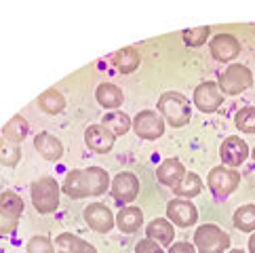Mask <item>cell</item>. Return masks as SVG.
I'll return each instance as SVG.
<instances>
[{"instance_id":"obj_14","label":"cell","mask_w":255,"mask_h":253,"mask_svg":"<svg viewBox=\"0 0 255 253\" xmlns=\"http://www.w3.org/2000/svg\"><path fill=\"white\" fill-rule=\"evenodd\" d=\"M209 51H211L213 59L217 61H232L239 57L241 53V42L232 34H217L209 42Z\"/></svg>"},{"instance_id":"obj_19","label":"cell","mask_w":255,"mask_h":253,"mask_svg":"<svg viewBox=\"0 0 255 253\" xmlns=\"http://www.w3.org/2000/svg\"><path fill=\"white\" fill-rule=\"evenodd\" d=\"M55 249L59 253H97V249L87 243L85 239L76 237L72 232H61L55 239Z\"/></svg>"},{"instance_id":"obj_2","label":"cell","mask_w":255,"mask_h":253,"mask_svg":"<svg viewBox=\"0 0 255 253\" xmlns=\"http://www.w3.org/2000/svg\"><path fill=\"white\" fill-rule=\"evenodd\" d=\"M158 110L160 116L165 119V123H169L171 126H186L192 119V106H190V99L184 93L177 91H167L162 93L158 99Z\"/></svg>"},{"instance_id":"obj_22","label":"cell","mask_w":255,"mask_h":253,"mask_svg":"<svg viewBox=\"0 0 255 253\" xmlns=\"http://www.w3.org/2000/svg\"><path fill=\"white\" fill-rule=\"evenodd\" d=\"M139 63H141V55L135 47H125L114 53V66L121 74H131V72L139 68Z\"/></svg>"},{"instance_id":"obj_36","label":"cell","mask_w":255,"mask_h":253,"mask_svg":"<svg viewBox=\"0 0 255 253\" xmlns=\"http://www.w3.org/2000/svg\"><path fill=\"white\" fill-rule=\"evenodd\" d=\"M251 156H253V160H255V148H253V152H251Z\"/></svg>"},{"instance_id":"obj_25","label":"cell","mask_w":255,"mask_h":253,"mask_svg":"<svg viewBox=\"0 0 255 253\" xmlns=\"http://www.w3.org/2000/svg\"><path fill=\"white\" fill-rule=\"evenodd\" d=\"M38 108L47 114H59L66 108V97H63L57 89H47L40 97H38Z\"/></svg>"},{"instance_id":"obj_9","label":"cell","mask_w":255,"mask_h":253,"mask_svg":"<svg viewBox=\"0 0 255 253\" xmlns=\"http://www.w3.org/2000/svg\"><path fill=\"white\" fill-rule=\"evenodd\" d=\"M110 192L112 198L121 205H129L133 203L139 194V179L131 171H121L110 184Z\"/></svg>"},{"instance_id":"obj_17","label":"cell","mask_w":255,"mask_h":253,"mask_svg":"<svg viewBox=\"0 0 255 253\" xmlns=\"http://www.w3.org/2000/svg\"><path fill=\"white\" fill-rule=\"evenodd\" d=\"M184 175H186V167L181 165L177 158L162 160L156 169V179L162 186H169V188H175L181 179H184Z\"/></svg>"},{"instance_id":"obj_8","label":"cell","mask_w":255,"mask_h":253,"mask_svg":"<svg viewBox=\"0 0 255 253\" xmlns=\"http://www.w3.org/2000/svg\"><path fill=\"white\" fill-rule=\"evenodd\" d=\"M131 129L141 139H158L165 133V119L154 110H141L133 119Z\"/></svg>"},{"instance_id":"obj_33","label":"cell","mask_w":255,"mask_h":253,"mask_svg":"<svg viewBox=\"0 0 255 253\" xmlns=\"http://www.w3.org/2000/svg\"><path fill=\"white\" fill-rule=\"evenodd\" d=\"M169 253H196V247L190 245L186 241H179V243H173L169 247Z\"/></svg>"},{"instance_id":"obj_31","label":"cell","mask_w":255,"mask_h":253,"mask_svg":"<svg viewBox=\"0 0 255 253\" xmlns=\"http://www.w3.org/2000/svg\"><path fill=\"white\" fill-rule=\"evenodd\" d=\"M28 253H55V245L47 237H32L28 243Z\"/></svg>"},{"instance_id":"obj_6","label":"cell","mask_w":255,"mask_h":253,"mask_svg":"<svg viewBox=\"0 0 255 253\" xmlns=\"http://www.w3.org/2000/svg\"><path fill=\"white\" fill-rule=\"evenodd\" d=\"M21 213H23V201L19 194L11 192V190L0 194V234H13Z\"/></svg>"},{"instance_id":"obj_18","label":"cell","mask_w":255,"mask_h":253,"mask_svg":"<svg viewBox=\"0 0 255 253\" xmlns=\"http://www.w3.org/2000/svg\"><path fill=\"white\" fill-rule=\"evenodd\" d=\"M173 237H175V228L165 218H156L145 226V239L154 241L156 245H173Z\"/></svg>"},{"instance_id":"obj_23","label":"cell","mask_w":255,"mask_h":253,"mask_svg":"<svg viewBox=\"0 0 255 253\" xmlns=\"http://www.w3.org/2000/svg\"><path fill=\"white\" fill-rule=\"evenodd\" d=\"M28 131H30L28 121H25L23 116L17 114V116H13V119L2 126V137L8 139V141H13V143H19V141L25 139Z\"/></svg>"},{"instance_id":"obj_7","label":"cell","mask_w":255,"mask_h":253,"mask_svg":"<svg viewBox=\"0 0 255 253\" xmlns=\"http://www.w3.org/2000/svg\"><path fill=\"white\" fill-rule=\"evenodd\" d=\"M241 184V175H239V171H234L230 167H213L211 171H209V175H207V186L209 190L215 194V196H220V198H226V196H230L236 188H239Z\"/></svg>"},{"instance_id":"obj_32","label":"cell","mask_w":255,"mask_h":253,"mask_svg":"<svg viewBox=\"0 0 255 253\" xmlns=\"http://www.w3.org/2000/svg\"><path fill=\"white\" fill-rule=\"evenodd\" d=\"M135 253H165V251H162V247L156 245L154 241L141 239V241H137V245H135Z\"/></svg>"},{"instance_id":"obj_15","label":"cell","mask_w":255,"mask_h":253,"mask_svg":"<svg viewBox=\"0 0 255 253\" xmlns=\"http://www.w3.org/2000/svg\"><path fill=\"white\" fill-rule=\"evenodd\" d=\"M114 141H116V135L110 129H106L104 125H91V126H87L85 143H87V148L97 152V154H106V152H110L114 148Z\"/></svg>"},{"instance_id":"obj_4","label":"cell","mask_w":255,"mask_h":253,"mask_svg":"<svg viewBox=\"0 0 255 253\" xmlns=\"http://www.w3.org/2000/svg\"><path fill=\"white\" fill-rule=\"evenodd\" d=\"M194 247L198 253H224L230 249V237L215 224H203L194 232Z\"/></svg>"},{"instance_id":"obj_34","label":"cell","mask_w":255,"mask_h":253,"mask_svg":"<svg viewBox=\"0 0 255 253\" xmlns=\"http://www.w3.org/2000/svg\"><path fill=\"white\" fill-rule=\"evenodd\" d=\"M249 253H255V232L251 234V239H249Z\"/></svg>"},{"instance_id":"obj_29","label":"cell","mask_w":255,"mask_h":253,"mask_svg":"<svg viewBox=\"0 0 255 253\" xmlns=\"http://www.w3.org/2000/svg\"><path fill=\"white\" fill-rule=\"evenodd\" d=\"M234 125L239 126V131H243V133H255V108L245 106L243 110L236 112Z\"/></svg>"},{"instance_id":"obj_35","label":"cell","mask_w":255,"mask_h":253,"mask_svg":"<svg viewBox=\"0 0 255 253\" xmlns=\"http://www.w3.org/2000/svg\"><path fill=\"white\" fill-rule=\"evenodd\" d=\"M228 253H245V251H243V249H230Z\"/></svg>"},{"instance_id":"obj_12","label":"cell","mask_w":255,"mask_h":253,"mask_svg":"<svg viewBox=\"0 0 255 253\" xmlns=\"http://www.w3.org/2000/svg\"><path fill=\"white\" fill-rule=\"evenodd\" d=\"M83 218H85V222H87L89 228L95 230V232H99V234L110 232V230L114 228V224H116L114 213L108 209L104 203H91V205H87Z\"/></svg>"},{"instance_id":"obj_16","label":"cell","mask_w":255,"mask_h":253,"mask_svg":"<svg viewBox=\"0 0 255 253\" xmlns=\"http://www.w3.org/2000/svg\"><path fill=\"white\" fill-rule=\"evenodd\" d=\"M34 148L42 158L53 160V162L63 156V143L55 137V135H51L47 131H42L34 137Z\"/></svg>"},{"instance_id":"obj_24","label":"cell","mask_w":255,"mask_h":253,"mask_svg":"<svg viewBox=\"0 0 255 253\" xmlns=\"http://www.w3.org/2000/svg\"><path fill=\"white\" fill-rule=\"evenodd\" d=\"M200 190H203V179L190 171V173H186L184 179L173 188V192L177 194V198H188L190 201V198H194V196L200 194Z\"/></svg>"},{"instance_id":"obj_26","label":"cell","mask_w":255,"mask_h":253,"mask_svg":"<svg viewBox=\"0 0 255 253\" xmlns=\"http://www.w3.org/2000/svg\"><path fill=\"white\" fill-rule=\"evenodd\" d=\"M102 125L106 126V129H110V131L116 135V137H121V135H125V133L133 126V121H131L125 112L114 110V112H110V114H106V116H104Z\"/></svg>"},{"instance_id":"obj_13","label":"cell","mask_w":255,"mask_h":253,"mask_svg":"<svg viewBox=\"0 0 255 253\" xmlns=\"http://www.w3.org/2000/svg\"><path fill=\"white\" fill-rule=\"evenodd\" d=\"M220 154H222V162L226 167H241L245 160L249 158L251 154V150L247 146V141L241 139L239 135H230V137H226L224 143H222V148H220Z\"/></svg>"},{"instance_id":"obj_3","label":"cell","mask_w":255,"mask_h":253,"mask_svg":"<svg viewBox=\"0 0 255 253\" xmlns=\"http://www.w3.org/2000/svg\"><path fill=\"white\" fill-rule=\"evenodd\" d=\"M30 194H32V205L34 209L40 215H49L59 207V194H61V186L57 184L55 177L51 175H42L30 186Z\"/></svg>"},{"instance_id":"obj_30","label":"cell","mask_w":255,"mask_h":253,"mask_svg":"<svg viewBox=\"0 0 255 253\" xmlns=\"http://www.w3.org/2000/svg\"><path fill=\"white\" fill-rule=\"evenodd\" d=\"M209 34H211V28L209 25H200V28H190L184 32V42L186 47H200V44H205Z\"/></svg>"},{"instance_id":"obj_27","label":"cell","mask_w":255,"mask_h":253,"mask_svg":"<svg viewBox=\"0 0 255 253\" xmlns=\"http://www.w3.org/2000/svg\"><path fill=\"white\" fill-rule=\"evenodd\" d=\"M234 226L243 232H255V205H243L234 211Z\"/></svg>"},{"instance_id":"obj_5","label":"cell","mask_w":255,"mask_h":253,"mask_svg":"<svg viewBox=\"0 0 255 253\" xmlns=\"http://www.w3.org/2000/svg\"><path fill=\"white\" fill-rule=\"evenodd\" d=\"M220 91L226 95H241L243 91H247L253 85V72L243 66V63H230L228 70L217 80Z\"/></svg>"},{"instance_id":"obj_20","label":"cell","mask_w":255,"mask_h":253,"mask_svg":"<svg viewBox=\"0 0 255 253\" xmlns=\"http://www.w3.org/2000/svg\"><path fill=\"white\" fill-rule=\"evenodd\" d=\"M116 226H118V230L125 234L137 232L143 226V211L139 207H125V209H121L116 215Z\"/></svg>"},{"instance_id":"obj_21","label":"cell","mask_w":255,"mask_h":253,"mask_svg":"<svg viewBox=\"0 0 255 253\" xmlns=\"http://www.w3.org/2000/svg\"><path fill=\"white\" fill-rule=\"evenodd\" d=\"M95 99H97L99 106L106 108V110H116V108H121L125 95L121 91V87H116L112 83H102L95 91Z\"/></svg>"},{"instance_id":"obj_28","label":"cell","mask_w":255,"mask_h":253,"mask_svg":"<svg viewBox=\"0 0 255 253\" xmlns=\"http://www.w3.org/2000/svg\"><path fill=\"white\" fill-rule=\"evenodd\" d=\"M21 160V148L19 143H13L4 137H0V165L15 167Z\"/></svg>"},{"instance_id":"obj_11","label":"cell","mask_w":255,"mask_h":253,"mask_svg":"<svg viewBox=\"0 0 255 253\" xmlns=\"http://www.w3.org/2000/svg\"><path fill=\"white\" fill-rule=\"evenodd\" d=\"M167 218L179 228H190L198 222V209L188 198H173L167 205Z\"/></svg>"},{"instance_id":"obj_1","label":"cell","mask_w":255,"mask_h":253,"mask_svg":"<svg viewBox=\"0 0 255 253\" xmlns=\"http://www.w3.org/2000/svg\"><path fill=\"white\" fill-rule=\"evenodd\" d=\"M110 188V175L102 167H87V169H72L61 184V192L70 198H85L99 196Z\"/></svg>"},{"instance_id":"obj_10","label":"cell","mask_w":255,"mask_h":253,"mask_svg":"<svg viewBox=\"0 0 255 253\" xmlns=\"http://www.w3.org/2000/svg\"><path fill=\"white\" fill-rule=\"evenodd\" d=\"M222 104H224V93L220 91V85L213 83V80H207V83L194 89V106L203 114L215 112Z\"/></svg>"}]
</instances>
